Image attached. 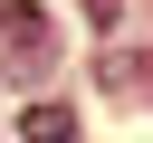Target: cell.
Returning a JSON list of instances; mask_svg holds the SVG:
<instances>
[{
    "label": "cell",
    "mask_w": 153,
    "mask_h": 143,
    "mask_svg": "<svg viewBox=\"0 0 153 143\" xmlns=\"http://www.w3.org/2000/svg\"><path fill=\"white\" fill-rule=\"evenodd\" d=\"M19 133H29V143H67V133H76V114H67V105H29V114H19Z\"/></svg>",
    "instance_id": "cell-2"
},
{
    "label": "cell",
    "mask_w": 153,
    "mask_h": 143,
    "mask_svg": "<svg viewBox=\"0 0 153 143\" xmlns=\"http://www.w3.org/2000/svg\"><path fill=\"white\" fill-rule=\"evenodd\" d=\"M0 29H10V57H19L29 76L57 57V38H48V10H38V0H10V10H0Z\"/></svg>",
    "instance_id": "cell-1"
}]
</instances>
